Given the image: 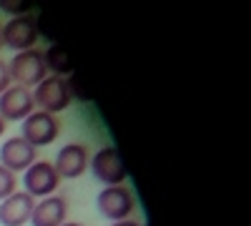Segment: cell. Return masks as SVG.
I'll use <instances>...</instances> for the list:
<instances>
[{
  "mask_svg": "<svg viewBox=\"0 0 251 226\" xmlns=\"http://www.w3.org/2000/svg\"><path fill=\"white\" fill-rule=\"evenodd\" d=\"M8 73H10V83L13 86H23V88H35L40 80L48 75L46 60H43V50H23L15 53V58L8 63Z\"/></svg>",
  "mask_w": 251,
  "mask_h": 226,
  "instance_id": "1",
  "label": "cell"
},
{
  "mask_svg": "<svg viewBox=\"0 0 251 226\" xmlns=\"http://www.w3.org/2000/svg\"><path fill=\"white\" fill-rule=\"evenodd\" d=\"M0 38H3V48H10L15 53L23 50H33L38 43V18L33 13L20 15V18H10L5 25H0Z\"/></svg>",
  "mask_w": 251,
  "mask_h": 226,
  "instance_id": "2",
  "label": "cell"
},
{
  "mask_svg": "<svg viewBox=\"0 0 251 226\" xmlns=\"http://www.w3.org/2000/svg\"><path fill=\"white\" fill-rule=\"evenodd\" d=\"M33 93V103L38 111H46L50 116L66 111L71 106V93H68V83L66 78H58V75H46L40 83L30 91Z\"/></svg>",
  "mask_w": 251,
  "mask_h": 226,
  "instance_id": "3",
  "label": "cell"
},
{
  "mask_svg": "<svg viewBox=\"0 0 251 226\" xmlns=\"http://www.w3.org/2000/svg\"><path fill=\"white\" fill-rule=\"evenodd\" d=\"M88 166H91L93 176L100 183H106V186H121V183L128 178V169H126V163H123L118 149H113V146L98 149L88 158Z\"/></svg>",
  "mask_w": 251,
  "mask_h": 226,
  "instance_id": "4",
  "label": "cell"
},
{
  "mask_svg": "<svg viewBox=\"0 0 251 226\" xmlns=\"http://www.w3.org/2000/svg\"><path fill=\"white\" fill-rule=\"evenodd\" d=\"M96 203H98L100 214L106 216L108 221H113V224L116 221H126L136 209V199H133L131 189L123 186V183L121 186H106L98 194Z\"/></svg>",
  "mask_w": 251,
  "mask_h": 226,
  "instance_id": "5",
  "label": "cell"
},
{
  "mask_svg": "<svg viewBox=\"0 0 251 226\" xmlns=\"http://www.w3.org/2000/svg\"><path fill=\"white\" fill-rule=\"evenodd\" d=\"M20 126H23L20 138H25L33 149L48 146V143H53L60 133V123L55 121V116H50L46 111H33Z\"/></svg>",
  "mask_w": 251,
  "mask_h": 226,
  "instance_id": "6",
  "label": "cell"
},
{
  "mask_svg": "<svg viewBox=\"0 0 251 226\" xmlns=\"http://www.w3.org/2000/svg\"><path fill=\"white\" fill-rule=\"evenodd\" d=\"M23 186H25V194H30L33 199H46V196H53V191L60 186V176L55 174L50 161H35L33 166L25 169Z\"/></svg>",
  "mask_w": 251,
  "mask_h": 226,
  "instance_id": "7",
  "label": "cell"
},
{
  "mask_svg": "<svg viewBox=\"0 0 251 226\" xmlns=\"http://www.w3.org/2000/svg\"><path fill=\"white\" fill-rule=\"evenodd\" d=\"M53 169L60 178H78L86 174L88 169V146L86 143H66L55 161H53Z\"/></svg>",
  "mask_w": 251,
  "mask_h": 226,
  "instance_id": "8",
  "label": "cell"
},
{
  "mask_svg": "<svg viewBox=\"0 0 251 226\" xmlns=\"http://www.w3.org/2000/svg\"><path fill=\"white\" fill-rule=\"evenodd\" d=\"M35 111L33 93L23 86H10L3 96H0V118L8 121H25Z\"/></svg>",
  "mask_w": 251,
  "mask_h": 226,
  "instance_id": "9",
  "label": "cell"
},
{
  "mask_svg": "<svg viewBox=\"0 0 251 226\" xmlns=\"http://www.w3.org/2000/svg\"><path fill=\"white\" fill-rule=\"evenodd\" d=\"M35 163V149L25 138L10 136L3 146H0V166H5L8 171H25L28 166Z\"/></svg>",
  "mask_w": 251,
  "mask_h": 226,
  "instance_id": "10",
  "label": "cell"
},
{
  "mask_svg": "<svg viewBox=\"0 0 251 226\" xmlns=\"http://www.w3.org/2000/svg\"><path fill=\"white\" fill-rule=\"evenodd\" d=\"M33 206H35V199L25 191H15L10 194L8 199H3L0 203V224L5 226H23L30 221V214H33Z\"/></svg>",
  "mask_w": 251,
  "mask_h": 226,
  "instance_id": "11",
  "label": "cell"
},
{
  "mask_svg": "<svg viewBox=\"0 0 251 226\" xmlns=\"http://www.w3.org/2000/svg\"><path fill=\"white\" fill-rule=\"evenodd\" d=\"M68 216V203L63 196H46L35 201L33 214H30V226H60L66 224Z\"/></svg>",
  "mask_w": 251,
  "mask_h": 226,
  "instance_id": "12",
  "label": "cell"
},
{
  "mask_svg": "<svg viewBox=\"0 0 251 226\" xmlns=\"http://www.w3.org/2000/svg\"><path fill=\"white\" fill-rule=\"evenodd\" d=\"M43 60H46V68L50 75H58V78H66L73 73V66H71V55L66 53L60 43H53L46 53H43Z\"/></svg>",
  "mask_w": 251,
  "mask_h": 226,
  "instance_id": "13",
  "label": "cell"
},
{
  "mask_svg": "<svg viewBox=\"0 0 251 226\" xmlns=\"http://www.w3.org/2000/svg\"><path fill=\"white\" fill-rule=\"evenodd\" d=\"M18 191V181H15V174L8 171L5 166H0V201L8 199L10 194Z\"/></svg>",
  "mask_w": 251,
  "mask_h": 226,
  "instance_id": "14",
  "label": "cell"
},
{
  "mask_svg": "<svg viewBox=\"0 0 251 226\" xmlns=\"http://www.w3.org/2000/svg\"><path fill=\"white\" fill-rule=\"evenodd\" d=\"M0 10H5L10 18H20V15L33 13L28 3H18V0H0Z\"/></svg>",
  "mask_w": 251,
  "mask_h": 226,
  "instance_id": "15",
  "label": "cell"
},
{
  "mask_svg": "<svg viewBox=\"0 0 251 226\" xmlns=\"http://www.w3.org/2000/svg\"><path fill=\"white\" fill-rule=\"evenodd\" d=\"M10 73H8V63L5 60H0V96H3L8 88H10Z\"/></svg>",
  "mask_w": 251,
  "mask_h": 226,
  "instance_id": "16",
  "label": "cell"
},
{
  "mask_svg": "<svg viewBox=\"0 0 251 226\" xmlns=\"http://www.w3.org/2000/svg\"><path fill=\"white\" fill-rule=\"evenodd\" d=\"M111 226H143V224H138V221H131V219H126V221H116V224H111Z\"/></svg>",
  "mask_w": 251,
  "mask_h": 226,
  "instance_id": "17",
  "label": "cell"
},
{
  "mask_svg": "<svg viewBox=\"0 0 251 226\" xmlns=\"http://www.w3.org/2000/svg\"><path fill=\"white\" fill-rule=\"evenodd\" d=\"M3 133H5V121L0 118V136H3Z\"/></svg>",
  "mask_w": 251,
  "mask_h": 226,
  "instance_id": "18",
  "label": "cell"
},
{
  "mask_svg": "<svg viewBox=\"0 0 251 226\" xmlns=\"http://www.w3.org/2000/svg\"><path fill=\"white\" fill-rule=\"evenodd\" d=\"M60 226H80V224H75V221H71V224H68V221H66V224H60Z\"/></svg>",
  "mask_w": 251,
  "mask_h": 226,
  "instance_id": "19",
  "label": "cell"
},
{
  "mask_svg": "<svg viewBox=\"0 0 251 226\" xmlns=\"http://www.w3.org/2000/svg\"><path fill=\"white\" fill-rule=\"evenodd\" d=\"M0 50H3V38H0Z\"/></svg>",
  "mask_w": 251,
  "mask_h": 226,
  "instance_id": "20",
  "label": "cell"
}]
</instances>
